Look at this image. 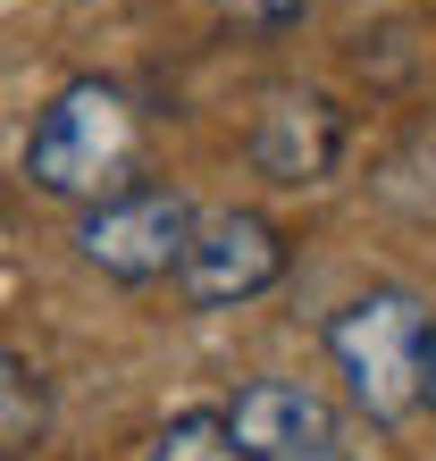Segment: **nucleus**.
Listing matches in <instances>:
<instances>
[{
    "label": "nucleus",
    "mask_w": 436,
    "mask_h": 461,
    "mask_svg": "<svg viewBox=\"0 0 436 461\" xmlns=\"http://www.w3.org/2000/svg\"><path fill=\"white\" fill-rule=\"evenodd\" d=\"M134 151H143V118H134V101L109 85V76H76L59 85V101L34 118L25 134V185L50 202H109L126 194L134 176Z\"/></svg>",
    "instance_id": "nucleus-1"
},
{
    "label": "nucleus",
    "mask_w": 436,
    "mask_h": 461,
    "mask_svg": "<svg viewBox=\"0 0 436 461\" xmlns=\"http://www.w3.org/2000/svg\"><path fill=\"white\" fill-rule=\"evenodd\" d=\"M327 352L369 428H395L420 411V352H428V303L412 285H369L327 319Z\"/></svg>",
    "instance_id": "nucleus-2"
},
{
    "label": "nucleus",
    "mask_w": 436,
    "mask_h": 461,
    "mask_svg": "<svg viewBox=\"0 0 436 461\" xmlns=\"http://www.w3.org/2000/svg\"><path fill=\"white\" fill-rule=\"evenodd\" d=\"M202 210L177 194V185H126V194L93 202L76 219V260L101 268L109 285H151V277H177L185 243H194Z\"/></svg>",
    "instance_id": "nucleus-3"
},
{
    "label": "nucleus",
    "mask_w": 436,
    "mask_h": 461,
    "mask_svg": "<svg viewBox=\"0 0 436 461\" xmlns=\"http://www.w3.org/2000/svg\"><path fill=\"white\" fill-rule=\"evenodd\" d=\"M286 260H294V243L268 210H210V219H194L177 285H185L194 311H243L286 277Z\"/></svg>",
    "instance_id": "nucleus-4"
},
{
    "label": "nucleus",
    "mask_w": 436,
    "mask_h": 461,
    "mask_svg": "<svg viewBox=\"0 0 436 461\" xmlns=\"http://www.w3.org/2000/svg\"><path fill=\"white\" fill-rule=\"evenodd\" d=\"M227 437L243 445V461H327L344 445V420L336 402L303 377H260V386H243L227 411Z\"/></svg>",
    "instance_id": "nucleus-5"
},
{
    "label": "nucleus",
    "mask_w": 436,
    "mask_h": 461,
    "mask_svg": "<svg viewBox=\"0 0 436 461\" xmlns=\"http://www.w3.org/2000/svg\"><path fill=\"white\" fill-rule=\"evenodd\" d=\"M344 159V110L327 93L303 85H277L260 101V126H252V168L268 185H327Z\"/></svg>",
    "instance_id": "nucleus-6"
},
{
    "label": "nucleus",
    "mask_w": 436,
    "mask_h": 461,
    "mask_svg": "<svg viewBox=\"0 0 436 461\" xmlns=\"http://www.w3.org/2000/svg\"><path fill=\"white\" fill-rule=\"evenodd\" d=\"M42 437H50V386L25 352L0 344V461L42 453Z\"/></svg>",
    "instance_id": "nucleus-7"
},
{
    "label": "nucleus",
    "mask_w": 436,
    "mask_h": 461,
    "mask_svg": "<svg viewBox=\"0 0 436 461\" xmlns=\"http://www.w3.org/2000/svg\"><path fill=\"white\" fill-rule=\"evenodd\" d=\"M143 461H243V445L227 437V420H218V411H185V420H168L143 445Z\"/></svg>",
    "instance_id": "nucleus-8"
},
{
    "label": "nucleus",
    "mask_w": 436,
    "mask_h": 461,
    "mask_svg": "<svg viewBox=\"0 0 436 461\" xmlns=\"http://www.w3.org/2000/svg\"><path fill=\"white\" fill-rule=\"evenodd\" d=\"M243 34H286V25H303L311 17V0H218Z\"/></svg>",
    "instance_id": "nucleus-9"
},
{
    "label": "nucleus",
    "mask_w": 436,
    "mask_h": 461,
    "mask_svg": "<svg viewBox=\"0 0 436 461\" xmlns=\"http://www.w3.org/2000/svg\"><path fill=\"white\" fill-rule=\"evenodd\" d=\"M420 411H436V319H428V352H420Z\"/></svg>",
    "instance_id": "nucleus-10"
},
{
    "label": "nucleus",
    "mask_w": 436,
    "mask_h": 461,
    "mask_svg": "<svg viewBox=\"0 0 436 461\" xmlns=\"http://www.w3.org/2000/svg\"><path fill=\"white\" fill-rule=\"evenodd\" d=\"M327 461H361V453H352V445H336V453H327Z\"/></svg>",
    "instance_id": "nucleus-11"
}]
</instances>
